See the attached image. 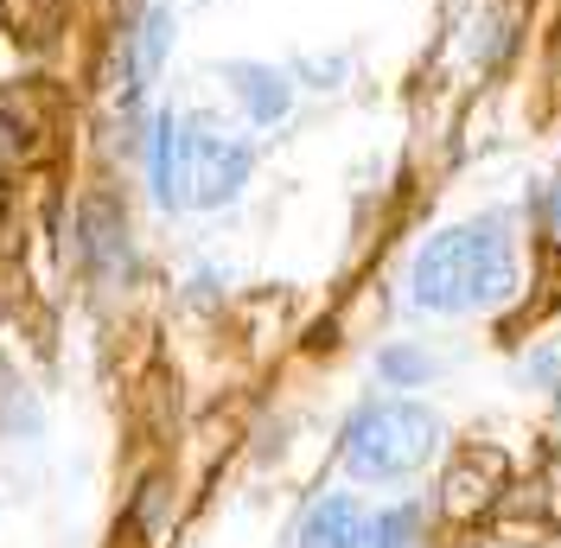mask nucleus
<instances>
[{
	"mask_svg": "<svg viewBox=\"0 0 561 548\" xmlns=\"http://www.w3.org/2000/svg\"><path fill=\"white\" fill-rule=\"evenodd\" d=\"M511 287H517V255L497 217L440 230L434 242H421L415 269H409V300L421 312H479L497 307Z\"/></svg>",
	"mask_w": 561,
	"mask_h": 548,
	"instance_id": "nucleus-1",
	"label": "nucleus"
},
{
	"mask_svg": "<svg viewBox=\"0 0 561 548\" xmlns=\"http://www.w3.org/2000/svg\"><path fill=\"white\" fill-rule=\"evenodd\" d=\"M160 198L179 210H217L243 192L249 179V147L230 140L205 115H173L160 122V153H153Z\"/></svg>",
	"mask_w": 561,
	"mask_h": 548,
	"instance_id": "nucleus-2",
	"label": "nucleus"
},
{
	"mask_svg": "<svg viewBox=\"0 0 561 548\" xmlns=\"http://www.w3.org/2000/svg\"><path fill=\"white\" fill-rule=\"evenodd\" d=\"M440 446V421L421 409V402H377L351 421L345 434V466L357 479L389 484V479H409L427 466V453Z\"/></svg>",
	"mask_w": 561,
	"mask_h": 548,
	"instance_id": "nucleus-3",
	"label": "nucleus"
},
{
	"mask_svg": "<svg viewBox=\"0 0 561 548\" xmlns=\"http://www.w3.org/2000/svg\"><path fill=\"white\" fill-rule=\"evenodd\" d=\"M504 491V453L497 446H466L454 459V472L440 484V511L447 516H479Z\"/></svg>",
	"mask_w": 561,
	"mask_h": 548,
	"instance_id": "nucleus-4",
	"label": "nucleus"
},
{
	"mask_svg": "<svg viewBox=\"0 0 561 548\" xmlns=\"http://www.w3.org/2000/svg\"><path fill=\"white\" fill-rule=\"evenodd\" d=\"M300 548H364V511L351 498H319L300 523Z\"/></svg>",
	"mask_w": 561,
	"mask_h": 548,
	"instance_id": "nucleus-5",
	"label": "nucleus"
},
{
	"mask_svg": "<svg viewBox=\"0 0 561 548\" xmlns=\"http://www.w3.org/2000/svg\"><path fill=\"white\" fill-rule=\"evenodd\" d=\"M230 77H237V96H243V103L255 109V122H280V115H287V83H280L275 70H262V65H237Z\"/></svg>",
	"mask_w": 561,
	"mask_h": 548,
	"instance_id": "nucleus-6",
	"label": "nucleus"
},
{
	"mask_svg": "<svg viewBox=\"0 0 561 548\" xmlns=\"http://www.w3.org/2000/svg\"><path fill=\"white\" fill-rule=\"evenodd\" d=\"M167 33H173V13L153 7V13H147V33H140V45H135V65H128V96L140 90V77L167 58Z\"/></svg>",
	"mask_w": 561,
	"mask_h": 548,
	"instance_id": "nucleus-7",
	"label": "nucleus"
},
{
	"mask_svg": "<svg viewBox=\"0 0 561 548\" xmlns=\"http://www.w3.org/2000/svg\"><path fill=\"white\" fill-rule=\"evenodd\" d=\"M421 536V511H389L377 523H364V548H415Z\"/></svg>",
	"mask_w": 561,
	"mask_h": 548,
	"instance_id": "nucleus-8",
	"label": "nucleus"
},
{
	"mask_svg": "<svg viewBox=\"0 0 561 548\" xmlns=\"http://www.w3.org/2000/svg\"><path fill=\"white\" fill-rule=\"evenodd\" d=\"M529 377L542 383V389H556V396H561V339H556V344H542V351L529 357Z\"/></svg>",
	"mask_w": 561,
	"mask_h": 548,
	"instance_id": "nucleus-9",
	"label": "nucleus"
},
{
	"mask_svg": "<svg viewBox=\"0 0 561 548\" xmlns=\"http://www.w3.org/2000/svg\"><path fill=\"white\" fill-rule=\"evenodd\" d=\"M383 377L389 383H421V377H427V357H415V351H389V357H383Z\"/></svg>",
	"mask_w": 561,
	"mask_h": 548,
	"instance_id": "nucleus-10",
	"label": "nucleus"
},
{
	"mask_svg": "<svg viewBox=\"0 0 561 548\" xmlns=\"http://www.w3.org/2000/svg\"><path fill=\"white\" fill-rule=\"evenodd\" d=\"M549 217H556V237H561V192H556V205H549Z\"/></svg>",
	"mask_w": 561,
	"mask_h": 548,
	"instance_id": "nucleus-11",
	"label": "nucleus"
}]
</instances>
